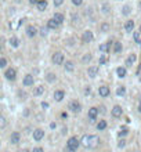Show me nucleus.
Segmentation results:
<instances>
[{"mask_svg": "<svg viewBox=\"0 0 141 152\" xmlns=\"http://www.w3.org/2000/svg\"><path fill=\"white\" fill-rule=\"evenodd\" d=\"M68 108L71 109V111H72L73 113H79V112L82 111V105H80V102H79L77 100H72V101L69 102Z\"/></svg>", "mask_w": 141, "mask_h": 152, "instance_id": "f257e3e1", "label": "nucleus"}, {"mask_svg": "<svg viewBox=\"0 0 141 152\" xmlns=\"http://www.w3.org/2000/svg\"><path fill=\"white\" fill-rule=\"evenodd\" d=\"M79 145H80V140L77 138V137H71L68 141H66V147H69V148H72V149H77L79 148Z\"/></svg>", "mask_w": 141, "mask_h": 152, "instance_id": "f03ea898", "label": "nucleus"}, {"mask_svg": "<svg viewBox=\"0 0 141 152\" xmlns=\"http://www.w3.org/2000/svg\"><path fill=\"white\" fill-rule=\"evenodd\" d=\"M51 60H53V64H54V65H62L65 57H64L62 53L58 51V53H54V54H53V58H51Z\"/></svg>", "mask_w": 141, "mask_h": 152, "instance_id": "7ed1b4c3", "label": "nucleus"}, {"mask_svg": "<svg viewBox=\"0 0 141 152\" xmlns=\"http://www.w3.org/2000/svg\"><path fill=\"white\" fill-rule=\"evenodd\" d=\"M4 76H6L7 80L14 82V80L17 79V69H15V68H9V69L4 72Z\"/></svg>", "mask_w": 141, "mask_h": 152, "instance_id": "20e7f679", "label": "nucleus"}, {"mask_svg": "<svg viewBox=\"0 0 141 152\" xmlns=\"http://www.w3.org/2000/svg\"><path fill=\"white\" fill-rule=\"evenodd\" d=\"M97 115H98V108L93 107V108L89 109V113H87V118L90 120V123H94L97 120Z\"/></svg>", "mask_w": 141, "mask_h": 152, "instance_id": "39448f33", "label": "nucleus"}, {"mask_svg": "<svg viewBox=\"0 0 141 152\" xmlns=\"http://www.w3.org/2000/svg\"><path fill=\"white\" fill-rule=\"evenodd\" d=\"M93 39H94V35L91 31H85L83 35H82V42L83 43H90V42H93Z\"/></svg>", "mask_w": 141, "mask_h": 152, "instance_id": "423d86ee", "label": "nucleus"}, {"mask_svg": "<svg viewBox=\"0 0 141 152\" xmlns=\"http://www.w3.org/2000/svg\"><path fill=\"white\" fill-rule=\"evenodd\" d=\"M43 137H44V130L36 129V130L33 131V140H35V141H42Z\"/></svg>", "mask_w": 141, "mask_h": 152, "instance_id": "0eeeda50", "label": "nucleus"}, {"mask_svg": "<svg viewBox=\"0 0 141 152\" xmlns=\"http://www.w3.org/2000/svg\"><path fill=\"white\" fill-rule=\"evenodd\" d=\"M20 141H21V134H20L18 131H14V133H11V136H10V142H11V144L17 145V144H18Z\"/></svg>", "mask_w": 141, "mask_h": 152, "instance_id": "6e6552de", "label": "nucleus"}, {"mask_svg": "<svg viewBox=\"0 0 141 152\" xmlns=\"http://www.w3.org/2000/svg\"><path fill=\"white\" fill-rule=\"evenodd\" d=\"M111 113H112L113 118H120L122 113H123V109H122L120 105H115V107L112 108V111H111Z\"/></svg>", "mask_w": 141, "mask_h": 152, "instance_id": "1a4fd4ad", "label": "nucleus"}, {"mask_svg": "<svg viewBox=\"0 0 141 152\" xmlns=\"http://www.w3.org/2000/svg\"><path fill=\"white\" fill-rule=\"evenodd\" d=\"M98 94H100L101 97L105 98L111 94V90H109L108 86H101V87H98Z\"/></svg>", "mask_w": 141, "mask_h": 152, "instance_id": "9d476101", "label": "nucleus"}, {"mask_svg": "<svg viewBox=\"0 0 141 152\" xmlns=\"http://www.w3.org/2000/svg\"><path fill=\"white\" fill-rule=\"evenodd\" d=\"M98 145H100V138H98L97 136H90V149H94V148H97Z\"/></svg>", "mask_w": 141, "mask_h": 152, "instance_id": "9b49d317", "label": "nucleus"}, {"mask_svg": "<svg viewBox=\"0 0 141 152\" xmlns=\"http://www.w3.org/2000/svg\"><path fill=\"white\" fill-rule=\"evenodd\" d=\"M22 83H24V86H25V87L33 86V83H35V79H33L32 75H25L24 80H22Z\"/></svg>", "mask_w": 141, "mask_h": 152, "instance_id": "f8f14e48", "label": "nucleus"}, {"mask_svg": "<svg viewBox=\"0 0 141 152\" xmlns=\"http://www.w3.org/2000/svg\"><path fill=\"white\" fill-rule=\"evenodd\" d=\"M54 98L57 102H61L65 98V91L64 90H55L54 91Z\"/></svg>", "mask_w": 141, "mask_h": 152, "instance_id": "ddd939ff", "label": "nucleus"}, {"mask_svg": "<svg viewBox=\"0 0 141 152\" xmlns=\"http://www.w3.org/2000/svg\"><path fill=\"white\" fill-rule=\"evenodd\" d=\"M26 35H28L29 37H35V36L37 35V29H36V26L29 25V26L26 28Z\"/></svg>", "mask_w": 141, "mask_h": 152, "instance_id": "4468645a", "label": "nucleus"}, {"mask_svg": "<svg viewBox=\"0 0 141 152\" xmlns=\"http://www.w3.org/2000/svg\"><path fill=\"white\" fill-rule=\"evenodd\" d=\"M98 50L101 51V53H104V54H107L109 50H111V42H107V43H102L100 44V47H98Z\"/></svg>", "mask_w": 141, "mask_h": 152, "instance_id": "2eb2a0df", "label": "nucleus"}, {"mask_svg": "<svg viewBox=\"0 0 141 152\" xmlns=\"http://www.w3.org/2000/svg\"><path fill=\"white\" fill-rule=\"evenodd\" d=\"M98 73V66H90L89 69H87V75L90 76L91 79H94Z\"/></svg>", "mask_w": 141, "mask_h": 152, "instance_id": "dca6fc26", "label": "nucleus"}, {"mask_svg": "<svg viewBox=\"0 0 141 152\" xmlns=\"http://www.w3.org/2000/svg\"><path fill=\"white\" fill-rule=\"evenodd\" d=\"M80 144H82L85 148H89V147H90V136H89V134H85V136L82 137V140H80Z\"/></svg>", "mask_w": 141, "mask_h": 152, "instance_id": "f3484780", "label": "nucleus"}, {"mask_svg": "<svg viewBox=\"0 0 141 152\" xmlns=\"http://www.w3.org/2000/svg\"><path fill=\"white\" fill-rule=\"evenodd\" d=\"M58 26H60V24L55 21L54 18H51V20L47 21V28H49V29H57Z\"/></svg>", "mask_w": 141, "mask_h": 152, "instance_id": "a211bd4d", "label": "nucleus"}, {"mask_svg": "<svg viewBox=\"0 0 141 152\" xmlns=\"http://www.w3.org/2000/svg\"><path fill=\"white\" fill-rule=\"evenodd\" d=\"M53 18H54V20L58 22L60 25L65 21V17H64V14H62V12H54V17H53Z\"/></svg>", "mask_w": 141, "mask_h": 152, "instance_id": "6ab92c4d", "label": "nucleus"}, {"mask_svg": "<svg viewBox=\"0 0 141 152\" xmlns=\"http://www.w3.org/2000/svg\"><path fill=\"white\" fill-rule=\"evenodd\" d=\"M36 7H37L39 11H44L47 9V1H46V0H39V1L36 3Z\"/></svg>", "mask_w": 141, "mask_h": 152, "instance_id": "aec40b11", "label": "nucleus"}, {"mask_svg": "<svg viewBox=\"0 0 141 152\" xmlns=\"http://www.w3.org/2000/svg\"><path fill=\"white\" fill-rule=\"evenodd\" d=\"M136 60H137V55L136 54H130L127 57V60H126V65L127 66H133V64L136 62Z\"/></svg>", "mask_w": 141, "mask_h": 152, "instance_id": "412c9836", "label": "nucleus"}, {"mask_svg": "<svg viewBox=\"0 0 141 152\" xmlns=\"http://www.w3.org/2000/svg\"><path fill=\"white\" fill-rule=\"evenodd\" d=\"M44 93V87L43 86H36L33 88V96H36V97H39V96H42Z\"/></svg>", "mask_w": 141, "mask_h": 152, "instance_id": "4be33fe9", "label": "nucleus"}, {"mask_svg": "<svg viewBox=\"0 0 141 152\" xmlns=\"http://www.w3.org/2000/svg\"><path fill=\"white\" fill-rule=\"evenodd\" d=\"M9 43L11 44V47H15V48H17V47L20 46V39L15 37V36H11L10 40H9Z\"/></svg>", "mask_w": 141, "mask_h": 152, "instance_id": "5701e85b", "label": "nucleus"}, {"mask_svg": "<svg viewBox=\"0 0 141 152\" xmlns=\"http://www.w3.org/2000/svg\"><path fill=\"white\" fill-rule=\"evenodd\" d=\"M66 72H73V69H75V64L72 62V61H66L65 65H64Z\"/></svg>", "mask_w": 141, "mask_h": 152, "instance_id": "b1692460", "label": "nucleus"}, {"mask_svg": "<svg viewBox=\"0 0 141 152\" xmlns=\"http://www.w3.org/2000/svg\"><path fill=\"white\" fill-rule=\"evenodd\" d=\"M125 29H126V32H131V31L134 29V21H131V20L126 21V24H125Z\"/></svg>", "mask_w": 141, "mask_h": 152, "instance_id": "393cba45", "label": "nucleus"}, {"mask_svg": "<svg viewBox=\"0 0 141 152\" xmlns=\"http://www.w3.org/2000/svg\"><path fill=\"white\" fill-rule=\"evenodd\" d=\"M122 48H123V47H122V43H120V42H115V43H113V53H115V54H119L120 51H122Z\"/></svg>", "mask_w": 141, "mask_h": 152, "instance_id": "a878e982", "label": "nucleus"}, {"mask_svg": "<svg viewBox=\"0 0 141 152\" xmlns=\"http://www.w3.org/2000/svg\"><path fill=\"white\" fill-rule=\"evenodd\" d=\"M97 129L100 131L105 130V129H107V120H100V122L97 123Z\"/></svg>", "mask_w": 141, "mask_h": 152, "instance_id": "bb28decb", "label": "nucleus"}, {"mask_svg": "<svg viewBox=\"0 0 141 152\" xmlns=\"http://www.w3.org/2000/svg\"><path fill=\"white\" fill-rule=\"evenodd\" d=\"M116 73H118V76H119V77H125V76H126V73H127V72H126V68L119 66V68L116 69Z\"/></svg>", "mask_w": 141, "mask_h": 152, "instance_id": "cd10ccee", "label": "nucleus"}, {"mask_svg": "<svg viewBox=\"0 0 141 152\" xmlns=\"http://www.w3.org/2000/svg\"><path fill=\"white\" fill-rule=\"evenodd\" d=\"M91 58H93V55L90 54V53H87V54L83 55V58H82V61L85 62V64H87V62H90L91 61Z\"/></svg>", "mask_w": 141, "mask_h": 152, "instance_id": "c85d7f7f", "label": "nucleus"}, {"mask_svg": "<svg viewBox=\"0 0 141 152\" xmlns=\"http://www.w3.org/2000/svg\"><path fill=\"white\" fill-rule=\"evenodd\" d=\"M98 62H100V65H105V64L108 62V57H107L105 54H102L101 57H100V61H98Z\"/></svg>", "mask_w": 141, "mask_h": 152, "instance_id": "c756f323", "label": "nucleus"}, {"mask_svg": "<svg viewBox=\"0 0 141 152\" xmlns=\"http://www.w3.org/2000/svg\"><path fill=\"white\" fill-rule=\"evenodd\" d=\"M109 29H111V25H109V24H107V22L101 24V32H108Z\"/></svg>", "mask_w": 141, "mask_h": 152, "instance_id": "7c9ffc66", "label": "nucleus"}, {"mask_svg": "<svg viewBox=\"0 0 141 152\" xmlns=\"http://www.w3.org/2000/svg\"><path fill=\"white\" fill-rule=\"evenodd\" d=\"M6 126H7V119L0 115V129H4Z\"/></svg>", "mask_w": 141, "mask_h": 152, "instance_id": "2f4dec72", "label": "nucleus"}, {"mask_svg": "<svg viewBox=\"0 0 141 152\" xmlns=\"http://www.w3.org/2000/svg\"><path fill=\"white\" fill-rule=\"evenodd\" d=\"M133 36H134V42L141 44V32H134Z\"/></svg>", "mask_w": 141, "mask_h": 152, "instance_id": "473e14b6", "label": "nucleus"}, {"mask_svg": "<svg viewBox=\"0 0 141 152\" xmlns=\"http://www.w3.org/2000/svg\"><path fill=\"white\" fill-rule=\"evenodd\" d=\"M116 94H118V96H125V94H126V88L123 86H120L119 88L116 90Z\"/></svg>", "mask_w": 141, "mask_h": 152, "instance_id": "72a5a7b5", "label": "nucleus"}, {"mask_svg": "<svg viewBox=\"0 0 141 152\" xmlns=\"http://www.w3.org/2000/svg\"><path fill=\"white\" fill-rule=\"evenodd\" d=\"M46 79H47V82H50V83H53L55 80V75L54 73H49V75L46 76Z\"/></svg>", "mask_w": 141, "mask_h": 152, "instance_id": "f704fd0d", "label": "nucleus"}, {"mask_svg": "<svg viewBox=\"0 0 141 152\" xmlns=\"http://www.w3.org/2000/svg\"><path fill=\"white\" fill-rule=\"evenodd\" d=\"M127 133H129V130L126 129V127H122L119 131V137H125V136H127Z\"/></svg>", "mask_w": 141, "mask_h": 152, "instance_id": "c9c22d12", "label": "nucleus"}, {"mask_svg": "<svg viewBox=\"0 0 141 152\" xmlns=\"http://www.w3.org/2000/svg\"><path fill=\"white\" fill-rule=\"evenodd\" d=\"M6 66H7V60L1 57L0 58V68H6Z\"/></svg>", "mask_w": 141, "mask_h": 152, "instance_id": "e433bc0d", "label": "nucleus"}, {"mask_svg": "<svg viewBox=\"0 0 141 152\" xmlns=\"http://www.w3.org/2000/svg\"><path fill=\"white\" fill-rule=\"evenodd\" d=\"M123 14H125V15L130 14V6H125V7H123Z\"/></svg>", "mask_w": 141, "mask_h": 152, "instance_id": "4c0bfd02", "label": "nucleus"}, {"mask_svg": "<svg viewBox=\"0 0 141 152\" xmlns=\"http://www.w3.org/2000/svg\"><path fill=\"white\" fill-rule=\"evenodd\" d=\"M102 9H104V10H102V12H104V14H108V12H109V6H108V4H102Z\"/></svg>", "mask_w": 141, "mask_h": 152, "instance_id": "58836bf2", "label": "nucleus"}, {"mask_svg": "<svg viewBox=\"0 0 141 152\" xmlns=\"http://www.w3.org/2000/svg\"><path fill=\"white\" fill-rule=\"evenodd\" d=\"M118 147H119V148H125V147H126V140L122 138V140L119 141V144H118Z\"/></svg>", "mask_w": 141, "mask_h": 152, "instance_id": "ea45409f", "label": "nucleus"}, {"mask_svg": "<svg viewBox=\"0 0 141 152\" xmlns=\"http://www.w3.org/2000/svg\"><path fill=\"white\" fill-rule=\"evenodd\" d=\"M3 48H4V39L0 37V51H3Z\"/></svg>", "mask_w": 141, "mask_h": 152, "instance_id": "a19ab883", "label": "nucleus"}, {"mask_svg": "<svg viewBox=\"0 0 141 152\" xmlns=\"http://www.w3.org/2000/svg\"><path fill=\"white\" fill-rule=\"evenodd\" d=\"M72 3H73L75 6H82V3H83V0H72Z\"/></svg>", "mask_w": 141, "mask_h": 152, "instance_id": "79ce46f5", "label": "nucleus"}, {"mask_svg": "<svg viewBox=\"0 0 141 152\" xmlns=\"http://www.w3.org/2000/svg\"><path fill=\"white\" fill-rule=\"evenodd\" d=\"M40 35H42V36H46V35H47V28H42V29H40Z\"/></svg>", "mask_w": 141, "mask_h": 152, "instance_id": "37998d69", "label": "nucleus"}, {"mask_svg": "<svg viewBox=\"0 0 141 152\" xmlns=\"http://www.w3.org/2000/svg\"><path fill=\"white\" fill-rule=\"evenodd\" d=\"M32 152H44L43 148H40V147H36V148H33Z\"/></svg>", "mask_w": 141, "mask_h": 152, "instance_id": "c03bdc74", "label": "nucleus"}, {"mask_svg": "<svg viewBox=\"0 0 141 152\" xmlns=\"http://www.w3.org/2000/svg\"><path fill=\"white\" fill-rule=\"evenodd\" d=\"M62 3H64V0H54V4L57 6V7H58V6H61Z\"/></svg>", "mask_w": 141, "mask_h": 152, "instance_id": "a18cd8bd", "label": "nucleus"}, {"mask_svg": "<svg viewBox=\"0 0 141 152\" xmlns=\"http://www.w3.org/2000/svg\"><path fill=\"white\" fill-rule=\"evenodd\" d=\"M64 152H76V151H75V149H72V148H69V147H65Z\"/></svg>", "mask_w": 141, "mask_h": 152, "instance_id": "49530a36", "label": "nucleus"}, {"mask_svg": "<svg viewBox=\"0 0 141 152\" xmlns=\"http://www.w3.org/2000/svg\"><path fill=\"white\" fill-rule=\"evenodd\" d=\"M90 93H91V88H90V87H87L86 90H85V94L87 96V94H90Z\"/></svg>", "mask_w": 141, "mask_h": 152, "instance_id": "de8ad7c7", "label": "nucleus"}, {"mask_svg": "<svg viewBox=\"0 0 141 152\" xmlns=\"http://www.w3.org/2000/svg\"><path fill=\"white\" fill-rule=\"evenodd\" d=\"M37 1H39V0H29V3H31V4H36Z\"/></svg>", "mask_w": 141, "mask_h": 152, "instance_id": "09e8293b", "label": "nucleus"}, {"mask_svg": "<svg viewBox=\"0 0 141 152\" xmlns=\"http://www.w3.org/2000/svg\"><path fill=\"white\" fill-rule=\"evenodd\" d=\"M61 116H62V118L65 119V118H68V113H65V112H62V115H61Z\"/></svg>", "mask_w": 141, "mask_h": 152, "instance_id": "8fccbe9b", "label": "nucleus"}, {"mask_svg": "<svg viewBox=\"0 0 141 152\" xmlns=\"http://www.w3.org/2000/svg\"><path fill=\"white\" fill-rule=\"evenodd\" d=\"M20 152H29V149H21Z\"/></svg>", "mask_w": 141, "mask_h": 152, "instance_id": "3c124183", "label": "nucleus"}, {"mask_svg": "<svg viewBox=\"0 0 141 152\" xmlns=\"http://www.w3.org/2000/svg\"><path fill=\"white\" fill-rule=\"evenodd\" d=\"M138 112L141 113V102H140V105H138Z\"/></svg>", "mask_w": 141, "mask_h": 152, "instance_id": "603ef678", "label": "nucleus"}, {"mask_svg": "<svg viewBox=\"0 0 141 152\" xmlns=\"http://www.w3.org/2000/svg\"><path fill=\"white\" fill-rule=\"evenodd\" d=\"M140 102H141V96H140Z\"/></svg>", "mask_w": 141, "mask_h": 152, "instance_id": "864d4df0", "label": "nucleus"}, {"mask_svg": "<svg viewBox=\"0 0 141 152\" xmlns=\"http://www.w3.org/2000/svg\"><path fill=\"white\" fill-rule=\"evenodd\" d=\"M140 9H141V3H140Z\"/></svg>", "mask_w": 141, "mask_h": 152, "instance_id": "5fc2aeb1", "label": "nucleus"}, {"mask_svg": "<svg viewBox=\"0 0 141 152\" xmlns=\"http://www.w3.org/2000/svg\"><path fill=\"white\" fill-rule=\"evenodd\" d=\"M140 32H141V26H140Z\"/></svg>", "mask_w": 141, "mask_h": 152, "instance_id": "6e6d98bb", "label": "nucleus"}]
</instances>
